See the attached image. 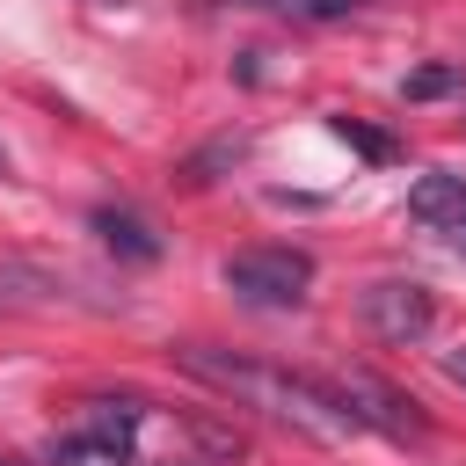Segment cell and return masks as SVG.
<instances>
[{"label":"cell","instance_id":"6da1fadb","mask_svg":"<svg viewBox=\"0 0 466 466\" xmlns=\"http://www.w3.org/2000/svg\"><path fill=\"white\" fill-rule=\"evenodd\" d=\"M182 364H189L197 379L240 393L248 408H262V415H277V422H299V430H313V437H342V430H357V422L335 408V393H328L320 379H291V371H269V364H240V357L204 350V342H189Z\"/></svg>","mask_w":466,"mask_h":466},{"label":"cell","instance_id":"7a4b0ae2","mask_svg":"<svg viewBox=\"0 0 466 466\" xmlns=\"http://www.w3.org/2000/svg\"><path fill=\"white\" fill-rule=\"evenodd\" d=\"M306 284H313V255L306 248H240V255H226V291L240 306L277 313V306H299Z\"/></svg>","mask_w":466,"mask_h":466},{"label":"cell","instance_id":"3957f363","mask_svg":"<svg viewBox=\"0 0 466 466\" xmlns=\"http://www.w3.org/2000/svg\"><path fill=\"white\" fill-rule=\"evenodd\" d=\"M357 306H364V328H371L379 342H393V350L422 342L430 320H437V299H430V284H415V277H379V284H364Z\"/></svg>","mask_w":466,"mask_h":466},{"label":"cell","instance_id":"277c9868","mask_svg":"<svg viewBox=\"0 0 466 466\" xmlns=\"http://www.w3.org/2000/svg\"><path fill=\"white\" fill-rule=\"evenodd\" d=\"M335 393V408L357 422V430H386V437H422V415L415 400H400L393 386H379L371 371H350V379H320Z\"/></svg>","mask_w":466,"mask_h":466},{"label":"cell","instance_id":"5b68a950","mask_svg":"<svg viewBox=\"0 0 466 466\" xmlns=\"http://www.w3.org/2000/svg\"><path fill=\"white\" fill-rule=\"evenodd\" d=\"M408 218H422L430 233H459L466 226V175H422L415 189H408Z\"/></svg>","mask_w":466,"mask_h":466},{"label":"cell","instance_id":"8992f818","mask_svg":"<svg viewBox=\"0 0 466 466\" xmlns=\"http://www.w3.org/2000/svg\"><path fill=\"white\" fill-rule=\"evenodd\" d=\"M51 466H131V430L87 422L73 437H51Z\"/></svg>","mask_w":466,"mask_h":466},{"label":"cell","instance_id":"52a82bcc","mask_svg":"<svg viewBox=\"0 0 466 466\" xmlns=\"http://www.w3.org/2000/svg\"><path fill=\"white\" fill-rule=\"evenodd\" d=\"M95 233H102V248L124 255V262H160V233H153L138 211H124V204H102V211H95Z\"/></svg>","mask_w":466,"mask_h":466},{"label":"cell","instance_id":"ba28073f","mask_svg":"<svg viewBox=\"0 0 466 466\" xmlns=\"http://www.w3.org/2000/svg\"><path fill=\"white\" fill-rule=\"evenodd\" d=\"M459 80H466L459 66H415V73L400 80V95H408V102H437V95H451Z\"/></svg>","mask_w":466,"mask_h":466},{"label":"cell","instance_id":"9c48e42d","mask_svg":"<svg viewBox=\"0 0 466 466\" xmlns=\"http://www.w3.org/2000/svg\"><path fill=\"white\" fill-rule=\"evenodd\" d=\"M335 131H342V138H350L357 153H371V160H393V146H386L379 131H364V124H350V116H335Z\"/></svg>","mask_w":466,"mask_h":466},{"label":"cell","instance_id":"30bf717a","mask_svg":"<svg viewBox=\"0 0 466 466\" xmlns=\"http://www.w3.org/2000/svg\"><path fill=\"white\" fill-rule=\"evenodd\" d=\"M299 15H313V22H328V15H350V7H364V0H291Z\"/></svg>","mask_w":466,"mask_h":466},{"label":"cell","instance_id":"8fae6325","mask_svg":"<svg viewBox=\"0 0 466 466\" xmlns=\"http://www.w3.org/2000/svg\"><path fill=\"white\" fill-rule=\"evenodd\" d=\"M444 379H451V386H466V350H444Z\"/></svg>","mask_w":466,"mask_h":466},{"label":"cell","instance_id":"7c38bea8","mask_svg":"<svg viewBox=\"0 0 466 466\" xmlns=\"http://www.w3.org/2000/svg\"><path fill=\"white\" fill-rule=\"evenodd\" d=\"M451 240H459V248H466V226H459V233H451Z\"/></svg>","mask_w":466,"mask_h":466},{"label":"cell","instance_id":"4fadbf2b","mask_svg":"<svg viewBox=\"0 0 466 466\" xmlns=\"http://www.w3.org/2000/svg\"><path fill=\"white\" fill-rule=\"evenodd\" d=\"M0 466H15V459H0Z\"/></svg>","mask_w":466,"mask_h":466},{"label":"cell","instance_id":"5bb4252c","mask_svg":"<svg viewBox=\"0 0 466 466\" xmlns=\"http://www.w3.org/2000/svg\"><path fill=\"white\" fill-rule=\"evenodd\" d=\"M0 175H7V160H0Z\"/></svg>","mask_w":466,"mask_h":466},{"label":"cell","instance_id":"9a60e30c","mask_svg":"<svg viewBox=\"0 0 466 466\" xmlns=\"http://www.w3.org/2000/svg\"><path fill=\"white\" fill-rule=\"evenodd\" d=\"M240 7H248V0H240Z\"/></svg>","mask_w":466,"mask_h":466}]
</instances>
